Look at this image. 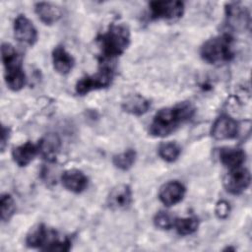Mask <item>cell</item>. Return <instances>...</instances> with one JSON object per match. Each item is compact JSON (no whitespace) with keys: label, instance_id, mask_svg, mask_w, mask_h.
Here are the masks:
<instances>
[{"label":"cell","instance_id":"6da1fadb","mask_svg":"<svg viewBox=\"0 0 252 252\" xmlns=\"http://www.w3.org/2000/svg\"><path fill=\"white\" fill-rule=\"evenodd\" d=\"M194 112V106L188 101L162 108L154 116L150 124L149 133L154 137H166L188 121L193 116Z\"/></svg>","mask_w":252,"mask_h":252},{"label":"cell","instance_id":"7a4b0ae2","mask_svg":"<svg viewBox=\"0 0 252 252\" xmlns=\"http://www.w3.org/2000/svg\"><path fill=\"white\" fill-rule=\"evenodd\" d=\"M97 45L102 59L120 56L130 44V31L124 24H112L97 37Z\"/></svg>","mask_w":252,"mask_h":252},{"label":"cell","instance_id":"3957f363","mask_svg":"<svg viewBox=\"0 0 252 252\" xmlns=\"http://www.w3.org/2000/svg\"><path fill=\"white\" fill-rule=\"evenodd\" d=\"M26 244L31 248L53 252L69 251L71 248V241L68 237H60L54 229L42 223L31 228L26 237Z\"/></svg>","mask_w":252,"mask_h":252},{"label":"cell","instance_id":"277c9868","mask_svg":"<svg viewBox=\"0 0 252 252\" xmlns=\"http://www.w3.org/2000/svg\"><path fill=\"white\" fill-rule=\"evenodd\" d=\"M2 61L5 68V82L7 87L14 92L22 90L26 85V74L23 69L22 56L18 53L15 47L3 42L1 45Z\"/></svg>","mask_w":252,"mask_h":252},{"label":"cell","instance_id":"5b68a950","mask_svg":"<svg viewBox=\"0 0 252 252\" xmlns=\"http://www.w3.org/2000/svg\"><path fill=\"white\" fill-rule=\"evenodd\" d=\"M202 59L209 64H222L234 57L233 38L223 33L205 41L200 49Z\"/></svg>","mask_w":252,"mask_h":252},{"label":"cell","instance_id":"8992f818","mask_svg":"<svg viewBox=\"0 0 252 252\" xmlns=\"http://www.w3.org/2000/svg\"><path fill=\"white\" fill-rule=\"evenodd\" d=\"M113 79V72L108 67L101 68L98 72L93 75L81 78L75 87L76 93L80 95H85L93 91L107 88Z\"/></svg>","mask_w":252,"mask_h":252},{"label":"cell","instance_id":"52a82bcc","mask_svg":"<svg viewBox=\"0 0 252 252\" xmlns=\"http://www.w3.org/2000/svg\"><path fill=\"white\" fill-rule=\"evenodd\" d=\"M149 10L153 20L176 21L184 13V3L181 1H153L149 4Z\"/></svg>","mask_w":252,"mask_h":252},{"label":"cell","instance_id":"ba28073f","mask_svg":"<svg viewBox=\"0 0 252 252\" xmlns=\"http://www.w3.org/2000/svg\"><path fill=\"white\" fill-rule=\"evenodd\" d=\"M250 181L251 176L249 170L240 166L229 169L224 177L223 184L228 193L238 195L248 188Z\"/></svg>","mask_w":252,"mask_h":252},{"label":"cell","instance_id":"9c48e42d","mask_svg":"<svg viewBox=\"0 0 252 252\" xmlns=\"http://www.w3.org/2000/svg\"><path fill=\"white\" fill-rule=\"evenodd\" d=\"M227 25L235 31H245L250 25V13L240 3H229L225 6Z\"/></svg>","mask_w":252,"mask_h":252},{"label":"cell","instance_id":"30bf717a","mask_svg":"<svg viewBox=\"0 0 252 252\" xmlns=\"http://www.w3.org/2000/svg\"><path fill=\"white\" fill-rule=\"evenodd\" d=\"M239 131L237 121L228 115H220L214 122L211 135L216 140H228L235 138Z\"/></svg>","mask_w":252,"mask_h":252},{"label":"cell","instance_id":"8fae6325","mask_svg":"<svg viewBox=\"0 0 252 252\" xmlns=\"http://www.w3.org/2000/svg\"><path fill=\"white\" fill-rule=\"evenodd\" d=\"M15 37L22 43L33 45L37 40V31L33 24L24 15H19L14 21Z\"/></svg>","mask_w":252,"mask_h":252},{"label":"cell","instance_id":"7c38bea8","mask_svg":"<svg viewBox=\"0 0 252 252\" xmlns=\"http://www.w3.org/2000/svg\"><path fill=\"white\" fill-rule=\"evenodd\" d=\"M185 186L178 181H169L163 184L158 192L160 202L167 206H174L181 202L185 196Z\"/></svg>","mask_w":252,"mask_h":252},{"label":"cell","instance_id":"4fadbf2b","mask_svg":"<svg viewBox=\"0 0 252 252\" xmlns=\"http://www.w3.org/2000/svg\"><path fill=\"white\" fill-rule=\"evenodd\" d=\"M107 206L111 210H124L132 203V191L126 184H119L111 189L106 200Z\"/></svg>","mask_w":252,"mask_h":252},{"label":"cell","instance_id":"5bb4252c","mask_svg":"<svg viewBox=\"0 0 252 252\" xmlns=\"http://www.w3.org/2000/svg\"><path fill=\"white\" fill-rule=\"evenodd\" d=\"M62 185L73 193H82L85 191L89 184L87 175L80 169L71 168L65 170L61 175Z\"/></svg>","mask_w":252,"mask_h":252},{"label":"cell","instance_id":"9a60e30c","mask_svg":"<svg viewBox=\"0 0 252 252\" xmlns=\"http://www.w3.org/2000/svg\"><path fill=\"white\" fill-rule=\"evenodd\" d=\"M60 140L54 134H48L43 137L37 144L38 155L48 162H52L56 159L60 151Z\"/></svg>","mask_w":252,"mask_h":252},{"label":"cell","instance_id":"2e32d148","mask_svg":"<svg viewBox=\"0 0 252 252\" xmlns=\"http://www.w3.org/2000/svg\"><path fill=\"white\" fill-rule=\"evenodd\" d=\"M52 63L58 74L67 75L73 69L75 60L64 46L58 45L52 51Z\"/></svg>","mask_w":252,"mask_h":252},{"label":"cell","instance_id":"e0dca14e","mask_svg":"<svg viewBox=\"0 0 252 252\" xmlns=\"http://www.w3.org/2000/svg\"><path fill=\"white\" fill-rule=\"evenodd\" d=\"M36 155H38L37 145H34L32 142H27L23 145H20L14 148L12 151L13 160L19 166H27L33 160Z\"/></svg>","mask_w":252,"mask_h":252},{"label":"cell","instance_id":"ac0fdd59","mask_svg":"<svg viewBox=\"0 0 252 252\" xmlns=\"http://www.w3.org/2000/svg\"><path fill=\"white\" fill-rule=\"evenodd\" d=\"M34 11L39 20L45 25H52L56 23L62 16L59 7L47 2L36 3L34 5Z\"/></svg>","mask_w":252,"mask_h":252},{"label":"cell","instance_id":"d6986e66","mask_svg":"<svg viewBox=\"0 0 252 252\" xmlns=\"http://www.w3.org/2000/svg\"><path fill=\"white\" fill-rule=\"evenodd\" d=\"M245 158L246 155L241 149L226 148L220 151V160L228 169L242 166Z\"/></svg>","mask_w":252,"mask_h":252},{"label":"cell","instance_id":"ffe728a7","mask_svg":"<svg viewBox=\"0 0 252 252\" xmlns=\"http://www.w3.org/2000/svg\"><path fill=\"white\" fill-rule=\"evenodd\" d=\"M150 107V100L140 94L131 95L122 103V108L125 112L136 116L145 114Z\"/></svg>","mask_w":252,"mask_h":252},{"label":"cell","instance_id":"44dd1931","mask_svg":"<svg viewBox=\"0 0 252 252\" xmlns=\"http://www.w3.org/2000/svg\"><path fill=\"white\" fill-rule=\"evenodd\" d=\"M199 226L198 219L195 217H187L181 219H175L174 228L179 235H190L194 233Z\"/></svg>","mask_w":252,"mask_h":252},{"label":"cell","instance_id":"7402d4cb","mask_svg":"<svg viewBox=\"0 0 252 252\" xmlns=\"http://www.w3.org/2000/svg\"><path fill=\"white\" fill-rule=\"evenodd\" d=\"M137 154L136 151L133 149H128L125 152L118 154L113 157L112 162L118 169L121 170H128L133 166L136 161Z\"/></svg>","mask_w":252,"mask_h":252},{"label":"cell","instance_id":"603a6c76","mask_svg":"<svg viewBox=\"0 0 252 252\" xmlns=\"http://www.w3.org/2000/svg\"><path fill=\"white\" fill-rule=\"evenodd\" d=\"M180 147L173 142H166L158 147V156L167 162L175 161L180 156Z\"/></svg>","mask_w":252,"mask_h":252},{"label":"cell","instance_id":"cb8c5ba5","mask_svg":"<svg viewBox=\"0 0 252 252\" xmlns=\"http://www.w3.org/2000/svg\"><path fill=\"white\" fill-rule=\"evenodd\" d=\"M1 207V220L2 221H8L15 213L16 206L14 199L9 194H2L0 199Z\"/></svg>","mask_w":252,"mask_h":252},{"label":"cell","instance_id":"d4e9b609","mask_svg":"<svg viewBox=\"0 0 252 252\" xmlns=\"http://www.w3.org/2000/svg\"><path fill=\"white\" fill-rule=\"evenodd\" d=\"M175 217L171 215L170 213L166 211H159L158 213L156 214L154 218V223L155 225L163 230H168L173 228L174 222H175Z\"/></svg>","mask_w":252,"mask_h":252},{"label":"cell","instance_id":"484cf974","mask_svg":"<svg viewBox=\"0 0 252 252\" xmlns=\"http://www.w3.org/2000/svg\"><path fill=\"white\" fill-rule=\"evenodd\" d=\"M229 204L225 201H220L217 206H216V209H215V212H216V215L219 219H225L227 218L228 214H229Z\"/></svg>","mask_w":252,"mask_h":252},{"label":"cell","instance_id":"4316f807","mask_svg":"<svg viewBox=\"0 0 252 252\" xmlns=\"http://www.w3.org/2000/svg\"><path fill=\"white\" fill-rule=\"evenodd\" d=\"M9 138H10V129L5 126H2V134H1V150L2 151L5 150Z\"/></svg>","mask_w":252,"mask_h":252}]
</instances>
